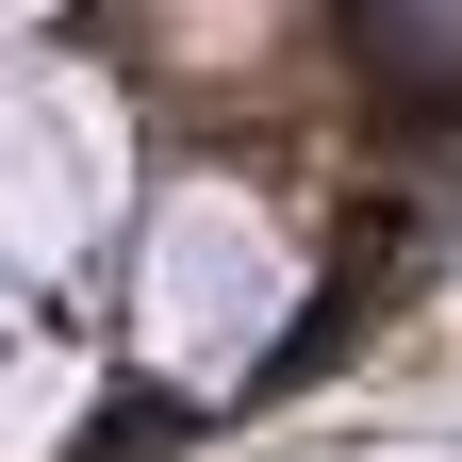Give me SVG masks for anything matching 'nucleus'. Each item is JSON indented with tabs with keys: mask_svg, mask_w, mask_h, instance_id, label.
<instances>
[{
	"mask_svg": "<svg viewBox=\"0 0 462 462\" xmlns=\"http://www.w3.org/2000/svg\"><path fill=\"white\" fill-rule=\"evenodd\" d=\"M199 413H165V396H116V413L83 430V462H149V446H182Z\"/></svg>",
	"mask_w": 462,
	"mask_h": 462,
	"instance_id": "obj_1",
	"label": "nucleus"
}]
</instances>
